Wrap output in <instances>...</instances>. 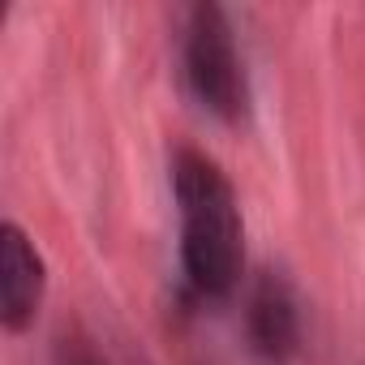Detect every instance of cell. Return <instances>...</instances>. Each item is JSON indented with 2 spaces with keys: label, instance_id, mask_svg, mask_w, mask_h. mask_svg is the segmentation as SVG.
<instances>
[{
  "label": "cell",
  "instance_id": "cell-1",
  "mask_svg": "<svg viewBox=\"0 0 365 365\" xmlns=\"http://www.w3.org/2000/svg\"><path fill=\"white\" fill-rule=\"evenodd\" d=\"M172 202H176V258L190 297L202 305L237 297L245 279V215L228 172L198 146H176Z\"/></svg>",
  "mask_w": 365,
  "mask_h": 365
},
{
  "label": "cell",
  "instance_id": "cell-2",
  "mask_svg": "<svg viewBox=\"0 0 365 365\" xmlns=\"http://www.w3.org/2000/svg\"><path fill=\"white\" fill-rule=\"evenodd\" d=\"M180 78L194 103L215 116L220 125H245L254 108V86H250V65L237 39V26L224 5H190L180 22Z\"/></svg>",
  "mask_w": 365,
  "mask_h": 365
},
{
  "label": "cell",
  "instance_id": "cell-3",
  "mask_svg": "<svg viewBox=\"0 0 365 365\" xmlns=\"http://www.w3.org/2000/svg\"><path fill=\"white\" fill-rule=\"evenodd\" d=\"M241 335L258 365H288L301 352V297L284 271H258L241 297Z\"/></svg>",
  "mask_w": 365,
  "mask_h": 365
},
{
  "label": "cell",
  "instance_id": "cell-4",
  "mask_svg": "<svg viewBox=\"0 0 365 365\" xmlns=\"http://www.w3.org/2000/svg\"><path fill=\"white\" fill-rule=\"evenodd\" d=\"M48 258L39 241L18 224L5 220L0 224V327L5 335H26L48 301Z\"/></svg>",
  "mask_w": 365,
  "mask_h": 365
},
{
  "label": "cell",
  "instance_id": "cell-5",
  "mask_svg": "<svg viewBox=\"0 0 365 365\" xmlns=\"http://www.w3.org/2000/svg\"><path fill=\"white\" fill-rule=\"evenodd\" d=\"M48 365H112V356L103 352V344L82 327V322H65L52 335V356Z\"/></svg>",
  "mask_w": 365,
  "mask_h": 365
}]
</instances>
